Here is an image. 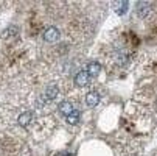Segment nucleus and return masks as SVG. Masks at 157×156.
I'll use <instances>...</instances> for the list:
<instances>
[{
	"instance_id": "nucleus-10",
	"label": "nucleus",
	"mask_w": 157,
	"mask_h": 156,
	"mask_svg": "<svg viewBox=\"0 0 157 156\" xmlns=\"http://www.w3.org/2000/svg\"><path fill=\"white\" fill-rule=\"evenodd\" d=\"M121 6L120 8H117V14H123L126 10H128V2H123V3H120Z\"/></svg>"
},
{
	"instance_id": "nucleus-6",
	"label": "nucleus",
	"mask_w": 157,
	"mask_h": 156,
	"mask_svg": "<svg viewBox=\"0 0 157 156\" xmlns=\"http://www.w3.org/2000/svg\"><path fill=\"white\" fill-rule=\"evenodd\" d=\"M100 98L101 97H100V92L98 91H90V92L86 95V105L94 108V106H97L100 103Z\"/></svg>"
},
{
	"instance_id": "nucleus-7",
	"label": "nucleus",
	"mask_w": 157,
	"mask_h": 156,
	"mask_svg": "<svg viewBox=\"0 0 157 156\" xmlns=\"http://www.w3.org/2000/svg\"><path fill=\"white\" fill-rule=\"evenodd\" d=\"M73 109H75V108H73V105H72L70 102H61V103H59V113L64 114V116H69Z\"/></svg>"
},
{
	"instance_id": "nucleus-8",
	"label": "nucleus",
	"mask_w": 157,
	"mask_h": 156,
	"mask_svg": "<svg viewBox=\"0 0 157 156\" xmlns=\"http://www.w3.org/2000/svg\"><path fill=\"white\" fill-rule=\"evenodd\" d=\"M100 72H101V67H100L98 62H90V64L87 66V74L90 75L92 78H94V77H98Z\"/></svg>"
},
{
	"instance_id": "nucleus-2",
	"label": "nucleus",
	"mask_w": 157,
	"mask_h": 156,
	"mask_svg": "<svg viewBox=\"0 0 157 156\" xmlns=\"http://www.w3.org/2000/svg\"><path fill=\"white\" fill-rule=\"evenodd\" d=\"M58 95H59V87L56 84H48L45 87V91H44V94H42V98L48 103V102H53Z\"/></svg>"
},
{
	"instance_id": "nucleus-9",
	"label": "nucleus",
	"mask_w": 157,
	"mask_h": 156,
	"mask_svg": "<svg viewBox=\"0 0 157 156\" xmlns=\"http://www.w3.org/2000/svg\"><path fill=\"white\" fill-rule=\"evenodd\" d=\"M79 117H81V113H79L78 109H73L72 113L67 116V122H69L70 125H76L79 122Z\"/></svg>"
},
{
	"instance_id": "nucleus-3",
	"label": "nucleus",
	"mask_w": 157,
	"mask_h": 156,
	"mask_svg": "<svg viewBox=\"0 0 157 156\" xmlns=\"http://www.w3.org/2000/svg\"><path fill=\"white\" fill-rule=\"evenodd\" d=\"M33 113L31 111H24V113H20L19 117H17V123L22 126V128H28L30 123L33 122Z\"/></svg>"
},
{
	"instance_id": "nucleus-4",
	"label": "nucleus",
	"mask_w": 157,
	"mask_h": 156,
	"mask_svg": "<svg viewBox=\"0 0 157 156\" xmlns=\"http://www.w3.org/2000/svg\"><path fill=\"white\" fill-rule=\"evenodd\" d=\"M90 78H92V77L87 74V70H81V72H78L76 77H75V84L79 86V87H84V86H87L89 83H90Z\"/></svg>"
},
{
	"instance_id": "nucleus-5",
	"label": "nucleus",
	"mask_w": 157,
	"mask_h": 156,
	"mask_svg": "<svg viewBox=\"0 0 157 156\" xmlns=\"http://www.w3.org/2000/svg\"><path fill=\"white\" fill-rule=\"evenodd\" d=\"M149 11H151V3L148 2H139L136 6V14L139 17H148Z\"/></svg>"
},
{
	"instance_id": "nucleus-1",
	"label": "nucleus",
	"mask_w": 157,
	"mask_h": 156,
	"mask_svg": "<svg viewBox=\"0 0 157 156\" xmlns=\"http://www.w3.org/2000/svg\"><path fill=\"white\" fill-rule=\"evenodd\" d=\"M59 38H61V33L56 27H47L42 33V39L45 42H56Z\"/></svg>"
}]
</instances>
